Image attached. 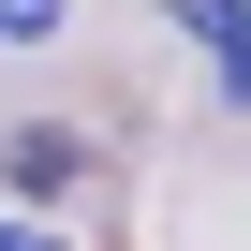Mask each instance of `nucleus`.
Instances as JSON below:
<instances>
[{
  "label": "nucleus",
  "mask_w": 251,
  "mask_h": 251,
  "mask_svg": "<svg viewBox=\"0 0 251 251\" xmlns=\"http://www.w3.org/2000/svg\"><path fill=\"white\" fill-rule=\"evenodd\" d=\"M192 45L222 59V103H251V15L236 0H192Z\"/></svg>",
  "instance_id": "1"
},
{
  "label": "nucleus",
  "mask_w": 251,
  "mask_h": 251,
  "mask_svg": "<svg viewBox=\"0 0 251 251\" xmlns=\"http://www.w3.org/2000/svg\"><path fill=\"white\" fill-rule=\"evenodd\" d=\"M74 177V133H15V192H59Z\"/></svg>",
  "instance_id": "2"
},
{
  "label": "nucleus",
  "mask_w": 251,
  "mask_h": 251,
  "mask_svg": "<svg viewBox=\"0 0 251 251\" xmlns=\"http://www.w3.org/2000/svg\"><path fill=\"white\" fill-rule=\"evenodd\" d=\"M59 30V0H0V45H45Z\"/></svg>",
  "instance_id": "3"
},
{
  "label": "nucleus",
  "mask_w": 251,
  "mask_h": 251,
  "mask_svg": "<svg viewBox=\"0 0 251 251\" xmlns=\"http://www.w3.org/2000/svg\"><path fill=\"white\" fill-rule=\"evenodd\" d=\"M0 251H59V236H30V222H0Z\"/></svg>",
  "instance_id": "4"
}]
</instances>
